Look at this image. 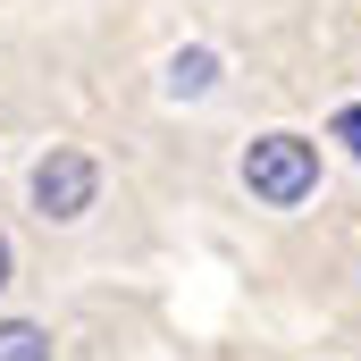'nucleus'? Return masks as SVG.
<instances>
[{
  "label": "nucleus",
  "instance_id": "nucleus-1",
  "mask_svg": "<svg viewBox=\"0 0 361 361\" xmlns=\"http://www.w3.org/2000/svg\"><path fill=\"white\" fill-rule=\"evenodd\" d=\"M244 193L269 202V210L311 202V193H319V143H311V135H261V143L244 152Z\"/></svg>",
  "mask_w": 361,
  "mask_h": 361
},
{
  "label": "nucleus",
  "instance_id": "nucleus-6",
  "mask_svg": "<svg viewBox=\"0 0 361 361\" xmlns=\"http://www.w3.org/2000/svg\"><path fill=\"white\" fill-rule=\"evenodd\" d=\"M0 286H8V235H0Z\"/></svg>",
  "mask_w": 361,
  "mask_h": 361
},
{
  "label": "nucleus",
  "instance_id": "nucleus-5",
  "mask_svg": "<svg viewBox=\"0 0 361 361\" xmlns=\"http://www.w3.org/2000/svg\"><path fill=\"white\" fill-rule=\"evenodd\" d=\"M328 135H336V143H353V152H361V101H353V109H336V118H328Z\"/></svg>",
  "mask_w": 361,
  "mask_h": 361
},
{
  "label": "nucleus",
  "instance_id": "nucleus-4",
  "mask_svg": "<svg viewBox=\"0 0 361 361\" xmlns=\"http://www.w3.org/2000/svg\"><path fill=\"white\" fill-rule=\"evenodd\" d=\"M0 361H51V336L34 319H0Z\"/></svg>",
  "mask_w": 361,
  "mask_h": 361
},
{
  "label": "nucleus",
  "instance_id": "nucleus-2",
  "mask_svg": "<svg viewBox=\"0 0 361 361\" xmlns=\"http://www.w3.org/2000/svg\"><path fill=\"white\" fill-rule=\"evenodd\" d=\"M92 193H101V169H92L85 152H68V143H59V152H42V160H34V210H42V219H59V227H68V219H85Z\"/></svg>",
  "mask_w": 361,
  "mask_h": 361
},
{
  "label": "nucleus",
  "instance_id": "nucleus-3",
  "mask_svg": "<svg viewBox=\"0 0 361 361\" xmlns=\"http://www.w3.org/2000/svg\"><path fill=\"white\" fill-rule=\"evenodd\" d=\"M219 85V59H210V51H177V59H169V92H210Z\"/></svg>",
  "mask_w": 361,
  "mask_h": 361
}]
</instances>
